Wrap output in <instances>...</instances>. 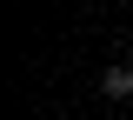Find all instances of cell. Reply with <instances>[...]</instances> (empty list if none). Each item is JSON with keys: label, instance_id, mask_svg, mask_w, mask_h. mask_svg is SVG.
Instances as JSON below:
<instances>
[{"label": "cell", "instance_id": "1", "mask_svg": "<svg viewBox=\"0 0 133 120\" xmlns=\"http://www.w3.org/2000/svg\"><path fill=\"white\" fill-rule=\"evenodd\" d=\"M100 93L107 100H133V60H113V67L100 73Z\"/></svg>", "mask_w": 133, "mask_h": 120}]
</instances>
